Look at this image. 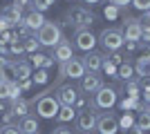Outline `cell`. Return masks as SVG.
<instances>
[{"mask_svg": "<svg viewBox=\"0 0 150 134\" xmlns=\"http://www.w3.org/2000/svg\"><path fill=\"white\" fill-rule=\"evenodd\" d=\"M36 40H38L40 47H56V45L63 40L61 25L54 22V20H45V25L36 32Z\"/></svg>", "mask_w": 150, "mask_h": 134, "instance_id": "obj_1", "label": "cell"}, {"mask_svg": "<svg viewBox=\"0 0 150 134\" xmlns=\"http://www.w3.org/2000/svg\"><path fill=\"white\" fill-rule=\"evenodd\" d=\"M65 20H67L65 25L74 27L76 32H79V29H90V27L96 22V16H94L92 11H88L85 7H74V9H69V11H67Z\"/></svg>", "mask_w": 150, "mask_h": 134, "instance_id": "obj_2", "label": "cell"}, {"mask_svg": "<svg viewBox=\"0 0 150 134\" xmlns=\"http://www.w3.org/2000/svg\"><path fill=\"white\" fill-rule=\"evenodd\" d=\"M58 109H61V103L56 96H50V92H43L36 98V114L40 119H56Z\"/></svg>", "mask_w": 150, "mask_h": 134, "instance_id": "obj_3", "label": "cell"}, {"mask_svg": "<svg viewBox=\"0 0 150 134\" xmlns=\"http://www.w3.org/2000/svg\"><path fill=\"white\" fill-rule=\"evenodd\" d=\"M99 43L105 51H119L123 47V34L121 29H103L99 36Z\"/></svg>", "mask_w": 150, "mask_h": 134, "instance_id": "obj_4", "label": "cell"}, {"mask_svg": "<svg viewBox=\"0 0 150 134\" xmlns=\"http://www.w3.org/2000/svg\"><path fill=\"white\" fill-rule=\"evenodd\" d=\"M58 78H79L81 81L85 76V67H83V60L81 58H69L67 63H61L58 67Z\"/></svg>", "mask_w": 150, "mask_h": 134, "instance_id": "obj_5", "label": "cell"}, {"mask_svg": "<svg viewBox=\"0 0 150 134\" xmlns=\"http://www.w3.org/2000/svg\"><path fill=\"white\" fill-rule=\"evenodd\" d=\"M96 132L99 134H117L119 132V119L112 112H105L96 119Z\"/></svg>", "mask_w": 150, "mask_h": 134, "instance_id": "obj_6", "label": "cell"}, {"mask_svg": "<svg viewBox=\"0 0 150 134\" xmlns=\"http://www.w3.org/2000/svg\"><path fill=\"white\" fill-rule=\"evenodd\" d=\"M114 103H117V89L114 87H105V85H103V87L94 94V105L101 107V109H110Z\"/></svg>", "mask_w": 150, "mask_h": 134, "instance_id": "obj_7", "label": "cell"}, {"mask_svg": "<svg viewBox=\"0 0 150 134\" xmlns=\"http://www.w3.org/2000/svg\"><path fill=\"white\" fill-rule=\"evenodd\" d=\"M141 32L144 27L137 18H125L123 27H121V34H123V40H132V43H139L141 40Z\"/></svg>", "mask_w": 150, "mask_h": 134, "instance_id": "obj_8", "label": "cell"}, {"mask_svg": "<svg viewBox=\"0 0 150 134\" xmlns=\"http://www.w3.org/2000/svg\"><path fill=\"white\" fill-rule=\"evenodd\" d=\"M101 87H103V78L99 76V72H85V76L81 78L83 94H96Z\"/></svg>", "mask_w": 150, "mask_h": 134, "instance_id": "obj_9", "label": "cell"}, {"mask_svg": "<svg viewBox=\"0 0 150 134\" xmlns=\"http://www.w3.org/2000/svg\"><path fill=\"white\" fill-rule=\"evenodd\" d=\"M56 98L61 105H67V107H74L76 101H79V89L74 85H58L56 87Z\"/></svg>", "mask_w": 150, "mask_h": 134, "instance_id": "obj_10", "label": "cell"}, {"mask_svg": "<svg viewBox=\"0 0 150 134\" xmlns=\"http://www.w3.org/2000/svg\"><path fill=\"white\" fill-rule=\"evenodd\" d=\"M94 45H96V36H94L90 29H79L74 36V47L76 49H81V51H92L94 49Z\"/></svg>", "mask_w": 150, "mask_h": 134, "instance_id": "obj_11", "label": "cell"}, {"mask_svg": "<svg viewBox=\"0 0 150 134\" xmlns=\"http://www.w3.org/2000/svg\"><path fill=\"white\" fill-rule=\"evenodd\" d=\"M96 119L99 116L94 114V109H83V112H79L76 114V128L81 130V132H92V130H96Z\"/></svg>", "mask_w": 150, "mask_h": 134, "instance_id": "obj_12", "label": "cell"}, {"mask_svg": "<svg viewBox=\"0 0 150 134\" xmlns=\"http://www.w3.org/2000/svg\"><path fill=\"white\" fill-rule=\"evenodd\" d=\"M0 18L5 20L9 27H18V25H23V9L16 7V5H7L0 11Z\"/></svg>", "mask_w": 150, "mask_h": 134, "instance_id": "obj_13", "label": "cell"}, {"mask_svg": "<svg viewBox=\"0 0 150 134\" xmlns=\"http://www.w3.org/2000/svg\"><path fill=\"white\" fill-rule=\"evenodd\" d=\"M20 87L18 81H5L0 83V101H13V98H20Z\"/></svg>", "mask_w": 150, "mask_h": 134, "instance_id": "obj_14", "label": "cell"}, {"mask_svg": "<svg viewBox=\"0 0 150 134\" xmlns=\"http://www.w3.org/2000/svg\"><path fill=\"white\" fill-rule=\"evenodd\" d=\"M52 58L58 60V63H67L69 58H74V54H72V43L63 38L61 43L54 47V56H52Z\"/></svg>", "mask_w": 150, "mask_h": 134, "instance_id": "obj_15", "label": "cell"}, {"mask_svg": "<svg viewBox=\"0 0 150 134\" xmlns=\"http://www.w3.org/2000/svg\"><path fill=\"white\" fill-rule=\"evenodd\" d=\"M13 65V76H16V81H29L31 78V63L29 60H11Z\"/></svg>", "mask_w": 150, "mask_h": 134, "instance_id": "obj_16", "label": "cell"}, {"mask_svg": "<svg viewBox=\"0 0 150 134\" xmlns=\"http://www.w3.org/2000/svg\"><path fill=\"white\" fill-rule=\"evenodd\" d=\"M81 60H83L85 72H99L101 65H103V56H101V54H96V51H88Z\"/></svg>", "mask_w": 150, "mask_h": 134, "instance_id": "obj_17", "label": "cell"}, {"mask_svg": "<svg viewBox=\"0 0 150 134\" xmlns=\"http://www.w3.org/2000/svg\"><path fill=\"white\" fill-rule=\"evenodd\" d=\"M23 25H25L29 32H38V29L45 25V16L38 13V11H29L25 18H23Z\"/></svg>", "mask_w": 150, "mask_h": 134, "instance_id": "obj_18", "label": "cell"}, {"mask_svg": "<svg viewBox=\"0 0 150 134\" xmlns=\"http://www.w3.org/2000/svg\"><path fill=\"white\" fill-rule=\"evenodd\" d=\"M18 130L23 134H38V121L34 119V116H23L20 119V123H18Z\"/></svg>", "mask_w": 150, "mask_h": 134, "instance_id": "obj_19", "label": "cell"}, {"mask_svg": "<svg viewBox=\"0 0 150 134\" xmlns=\"http://www.w3.org/2000/svg\"><path fill=\"white\" fill-rule=\"evenodd\" d=\"M27 109H29V103H27L25 98H13V101H11V112H13L16 119L27 116Z\"/></svg>", "mask_w": 150, "mask_h": 134, "instance_id": "obj_20", "label": "cell"}, {"mask_svg": "<svg viewBox=\"0 0 150 134\" xmlns=\"http://www.w3.org/2000/svg\"><path fill=\"white\" fill-rule=\"evenodd\" d=\"M31 67H38V69H47L52 63H54V58H47V56H43V54H31Z\"/></svg>", "mask_w": 150, "mask_h": 134, "instance_id": "obj_21", "label": "cell"}, {"mask_svg": "<svg viewBox=\"0 0 150 134\" xmlns=\"http://www.w3.org/2000/svg\"><path fill=\"white\" fill-rule=\"evenodd\" d=\"M139 116H137V125L141 130H150V112H148V107H146V105H139Z\"/></svg>", "mask_w": 150, "mask_h": 134, "instance_id": "obj_22", "label": "cell"}, {"mask_svg": "<svg viewBox=\"0 0 150 134\" xmlns=\"http://www.w3.org/2000/svg\"><path fill=\"white\" fill-rule=\"evenodd\" d=\"M56 119L61 123H67V121H74L76 119V109L74 107H67V105H61V109H58Z\"/></svg>", "mask_w": 150, "mask_h": 134, "instance_id": "obj_23", "label": "cell"}, {"mask_svg": "<svg viewBox=\"0 0 150 134\" xmlns=\"http://www.w3.org/2000/svg\"><path fill=\"white\" fill-rule=\"evenodd\" d=\"M134 72H137V76H141V78H150V60L137 58V63H134Z\"/></svg>", "mask_w": 150, "mask_h": 134, "instance_id": "obj_24", "label": "cell"}, {"mask_svg": "<svg viewBox=\"0 0 150 134\" xmlns=\"http://www.w3.org/2000/svg\"><path fill=\"white\" fill-rule=\"evenodd\" d=\"M20 43H23V51H27L29 56H31V54H38V47H40V45H38L36 36H29V38H23Z\"/></svg>", "mask_w": 150, "mask_h": 134, "instance_id": "obj_25", "label": "cell"}, {"mask_svg": "<svg viewBox=\"0 0 150 134\" xmlns=\"http://www.w3.org/2000/svg\"><path fill=\"white\" fill-rule=\"evenodd\" d=\"M132 74H134V67H132L130 63L119 65V67H117V76H119V78H123L125 83H128V81H132Z\"/></svg>", "mask_w": 150, "mask_h": 134, "instance_id": "obj_26", "label": "cell"}, {"mask_svg": "<svg viewBox=\"0 0 150 134\" xmlns=\"http://www.w3.org/2000/svg\"><path fill=\"white\" fill-rule=\"evenodd\" d=\"M47 81H50L47 69H36V74H31V83H36V85H45Z\"/></svg>", "mask_w": 150, "mask_h": 134, "instance_id": "obj_27", "label": "cell"}, {"mask_svg": "<svg viewBox=\"0 0 150 134\" xmlns=\"http://www.w3.org/2000/svg\"><path fill=\"white\" fill-rule=\"evenodd\" d=\"M0 43L2 45H13V43H18V36H16L13 29H7V32L0 34Z\"/></svg>", "mask_w": 150, "mask_h": 134, "instance_id": "obj_28", "label": "cell"}, {"mask_svg": "<svg viewBox=\"0 0 150 134\" xmlns=\"http://www.w3.org/2000/svg\"><path fill=\"white\" fill-rule=\"evenodd\" d=\"M50 7H52V2H50V0H31V11L43 13V11H47Z\"/></svg>", "mask_w": 150, "mask_h": 134, "instance_id": "obj_29", "label": "cell"}, {"mask_svg": "<svg viewBox=\"0 0 150 134\" xmlns=\"http://www.w3.org/2000/svg\"><path fill=\"white\" fill-rule=\"evenodd\" d=\"M125 92H128L130 98H139V83L137 81H128L125 83Z\"/></svg>", "mask_w": 150, "mask_h": 134, "instance_id": "obj_30", "label": "cell"}, {"mask_svg": "<svg viewBox=\"0 0 150 134\" xmlns=\"http://www.w3.org/2000/svg\"><path fill=\"white\" fill-rule=\"evenodd\" d=\"M101 69L105 72V74H110V76H117V65L112 63V60H103V65H101Z\"/></svg>", "mask_w": 150, "mask_h": 134, "instance_id": "obj_31", "label": "cell"}, {"mask_svg": "<svg viewBox=\"0 0 150 134\" xmlns=\"http://www.w3.org/2000/svg\"><path fill=\"white\" fill-rule=\"evenodd\" d=\"M132 107H139V98H130V96H128V98H123V101H121V109H132Z\"/></svg>", "mask_w": 150, "mask_h": 134, "instance_id": "obj_32", "label": "cell"}, {"mask_svg": "<svg viewBox=\"0 0 150 134\" xmlns=\"http://www.w3.org/2000/svg\"><path fill=\"white\" fill-rule=\"evenodd\" d=\"M132 5L137 7L139 11H150V0H132Z\"/></svg>", "mask_w": 150, "mask_h": 134, "instance_id": "obj_33", "label": "cell"}, {"mask_svg": "<svg viewBox=\"0 0 150 134\" xmlns=\"http://www.w3.org/2000/svg\"><path fill=\"white\" fill-rule=\"evenodd\" d=\"M0 134H23L18 130V125H2L0 128Z\"/></svg>", "mask_w": 150, "mask_h": 134, "instance_id": "obj_34", "label": "cell"}, {"mask_svg": "<svg viewBox=\"0 0 150 134\" xmlns=\"http://www.w3.org/2000/svg\"><path fill=\"white\" fill-rule=\"evenodd\" d=\"M119 128H123V130H130V128H132V116L123 114V119L119 121Z\"/></svg>", "mask_w": 150, "mask_h": 134, "instance_id": "obj_35", "label": "cell"}, {"mask_svg": "<svg viewBox=\"0 0 150 134\" xmlns=\"http://www.w3.org/2000/svg\"><path fill=\"white\" fill-rule=\"evenodd\" d=\"M141 87H144V98H146V103H148L150 101V78H144Z\"/></svg>", "mask_w": 150, "mask_h": 134, "instance_id": "obj_36", "label": "cell"}, {"mask_svg": "<svg viewBox=\"0 0 150 134\" xmlns=\"http://www.w3.org/2000/svg\"><path fill=\"white\" fill-rule=\"evenodd\" d=\"M139 22H141V27H144V29H150V11H144V16H141V20H139Z\"/></svg>", "mask_w": 150, "mask_h": 134, "instance_id": "obj_37", "label": "cell"}, {"mask_svg": "<svg viewBox=\"0 0 150 134\" xmlns=\"http://www.w3.org/2000/svg\"><path fill=\"white\" fill-rule=\"evenodd\" d=\"M141 58L150 60V45H141Z\"/></svg>", "mask_w": 150, "mask_h": 134, "instance_id": "obj_38", "label": "cell"}, {"mask_svg": "<svg viewBox=\"0 0 150 134\" xmlns=\"http://www.w3.org/2000/svg\"><path fill=\"white\" fill-rule=\"evenodd\" d=\"M52 134H72V130H67L65 125H58V128L52 130Z\"/></svg>", "mask_w": 150, "mask_h": 134, "instance_id": "obj_39", "label": "cell"}, {"mask_svg": "<svg viewBox=\"0 0 150 134\" xmlns=\"http://www.w3.org/2000/svg\"><path fill=\"white\" fill-rule=\"evenodd\" d=\"M110 2H112V7H117V9H119V7H125V5H130L132 0H110Z\"/></svg>", "mask_w": 150, "mask_h": 134, "instance_id": "obj_40", "label": "cell"}, {"mask_svg": "<svg viewBox=\"0 0 150 134\" xmlns=\"http://www.w3.org/2000/svg\"><path fill=\"white\" fill-rule=\"evenodd\" d=\"M110 60H112L114 65H121V63H123V56H119L117 51H112V56H110Z\"/></svg>", "mask_w": 150, "mask_h": 134, "instance_id": "obj_41", "label": "cell"}, {"mask_svg": "<svg viewBox=\"0 0 150 134\" xmlns=\"http://www.w3.org/2000/svg\"><path fill=\"white\" fill-rule=\"evenodd\" d=\"M123 45H125V49H128V51H134L139 47V43H132V40H123Z\"/></svg>", "mask_w": 150, "mask_h": 134, "instance_id": "obj_42", "label": "cell"}, {"mask_svg": "<svg viewBox=\"0 0 150 134\" xmlns=\"http://www.w3.org/2000/svg\"><path fill=\"white\" fill-rule=\"evenodd\" d=\"M11 54H23V43H13L11 45Z\"/></svg>", "mask_w": 150, "mask_h": 134, "instance_id": "obj_43", "label": "cell"}, {"mask_svg": "<svg viewBox=\"0 0 150 134\" xmlns=\"http://www.w3.org/2000/svg\"><path fill=\"white\" fill-rule=\"evenodd\" d=\"M31 85H34V83H31V78H29V81H20L18 87H20V92H25V89H29Z\"/></svg>", "mask_w": 150, "mask_h": 134, "instance_id": "obj_44", "label": "cell"}, {"mask_svg": "<svg viewBox=\"0 0 150 134\" xmlns=\"http://www.w3.org/2000/svg\"><path fill=\"white\" fill-rule=\"evenodd\" d=\"M125 134H144V130L139 128V125H132L130 130H125Z\"/></svg>", "mask_w": 150, "mask_h": 134, "instance_id": "obj_45", "label": "cell"}, {"mask_svg": "<svg viewBox=\"0 0 150 134\" xmlns=\"http://www.w3.org/2000/svg\"><path fill=\"white\" fill-rule=\"evenodd\" d=\"M141 38L146 40V45H150V29H144V32H141Z\"/></svg>", "mask_w": 150, "mask_h": 134, "instance_id": "obj_46", "label": "cell"}, {"mask_svg": "<svg viewBox=\"0 0 150 134\" xmlns=\"http://www.w3.org/2000/svg\"><path fill=\"white\" fill-rule=\"evenodd\" d=\"M105 16H108V18H114V16H117V7H110V9H105Z\"/></svg>", "mask_w": 150, "mask_h": 134, "instance_id": "obj_47", "label": "cell"}, {"mask_svg": "<svg viewBox=\"0 0 150 134\" xmlns=\"http://www.w3.org/2000/svg\"><path fill=\"white\" fill-rule=\"evenodd\" d=\"M85 103H88L85 98H79V101H76V105H74V109H76V107H79V109H85Z\"/></svg>", "mask_w": 150, "mask_h": 134, "instance_id": "obj_48", "label": "cell"}, {"mask_svg": "<svg viewBox=\"0 0 150 134\" xmlns=\"http://www.w3.org/2000/svg\"><path fill=\"white\" fill-rule=\"evenodd\" d=\"M7 27H9V25H7V22H5V20H2V18H0V34H2V32H7Z\"/></svg>", "mask_w": 150, "mask_h": 134, "instance_id": "obj_49", "label": "cell"}, {"mask_svg": "<svg viewBox=\"0 0 150 134\" xmlns=\"http://www.w3.org/2000/svg\"><path fill=\"white\" fill-rule=\"evenodd\" d=\"M2 54H7V47H5L2 43H0V56H2Z\"/></svg>", "mask_w": 150, "mask_h": 134, "instance_id": "obj_50", "label": "cell"}, {"mask_svg": "<svg viewBox=\"0 0 150 134\" xmlns=\"http://www.w3.org/2000/svg\"><path fill=\"white\" fill-rule=\"evenodd\" d=\"M83 2H88V5H96L99 0H83Z\"/></svg>", "mask_w": 150, "mask_h": 134, "instance_id": "obj_51", "label": "cell"}, {"mask_svg": "<svg viewBox=\"0 0 150 134\" xmlns=\"http://www.w3.org/2000/svg\"><path fill=\"white\" fill-rule=\"evenodd\" d=\"M146 107H148V112H150V101H148V103H146Z\"/></svg>", "mask_w": 150, "mask_h": 134, "instance_id": "obj_52", "label": "cell"}, {"mask_svg": "<svg viewBox=\"0 0 150 134\" xmlns=\"http://www.w3.org/2000/svg\"><path fill=\"white\" fill-rule=\"evenodd\" d=\"M50 2H52V5H54V2H56V0H50Z\"/></svg>", "mask_w": 150, "mask_h": 134, "instance_id": "obj_53", "label": "cell"}, {"mask_svg": "<svg viewBox=\"0 0 150 134\" xmlns=\"http://www.w3.org/2000/svg\"><path fill=\"white\" fill-rule=\"evenodd\" d=\"M83 134H92V132H83Z\"/></svg>", "mask_w": 150, "mask_h": 134, "instance_id": "obj_54", "label": "cell"}, {"mask_svg": "<svg viewBox=\"0 0 150 134\" xmlns=\"http://www.w3.org/2000/svg\"><path fill=\"white\" fill-rule=\"evenodd\" d=\"M0 112H2V105H0Z\"/></svg>", "mask_w": 150, "mask_h": 134, "instance_id": "obj_55", "label": "cell"}]
</instances>
